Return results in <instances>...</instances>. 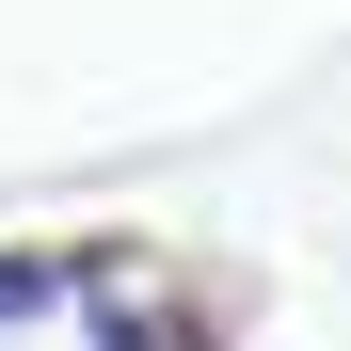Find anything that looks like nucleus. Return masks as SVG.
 <instances>
[{
	"label": "nucleus",
	"instance_id": "1",
	"mask_svg": "<svg viewBox=\"0 0 351 351\" xmlns=\"http://www.w3.org/2000/svg\"><path fill=\"white\" fill-rule=\"evenodd\" d=\"M80 287H96V256H0V319H48Z\"/></svg>",
	"mask_w": 351,
	"mask_h": 351
}]
</instances>
